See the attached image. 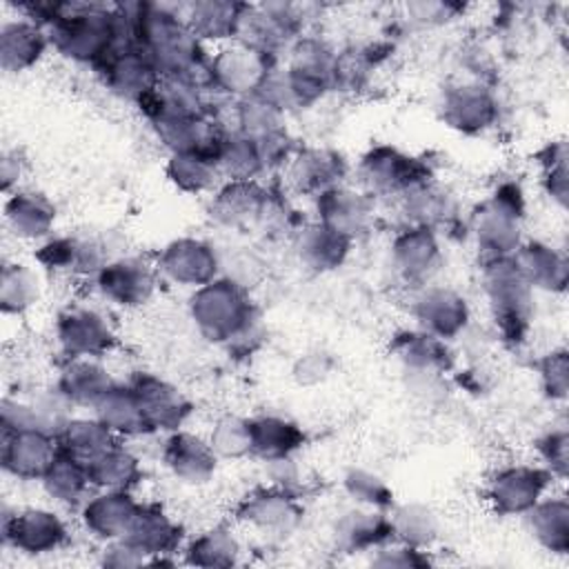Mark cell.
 <instances>
[{"mask_svg": "<svg viewBox=\"0 0 569 569\" xmlns=\"http://www.w3.org/2000/svg\"><path fill=\"white\" fill-rule=\"evenodd\" d=\"M391 353L416 376H442L453 367L447 340L422 329H402L391 338Z\"/></svg>", "mask_w": 569, "mask_h": 569, "instance_id": "30", "label": "cell"}, {"mask_svg": "<svg viewBox=\"0 0 569 569\" xmlns=\"http://www.w3.org/2000/svg\"><path fill=\"white\" fill-rule=\"evenodd\" d=\"M540 385L547 398L565 400L569 391V356L565 349H553L538 362Z\"/></svg>", "mask_w": 569, "mask_h": 569, "instance_id": "52", "label": "cell"}, {"mask_svg": "<svg viewBox=\"0 0 569 569\" xmlns=\"http://www.w3.org/2000/svg\"><path fill=\"white\" fill-rule=\"evenodd\" d=\"M373 567H385V569H413V567H429L431 560L427 556V549H416L402 542L385 545L376 549V556L371 558Z\"/></svg>", "mask_w": 569, "mask_h": 569, "instance_id": "54", "label": "cell"}, {"mask_svg": "<svg viewBox=\"0 0 569 569\" xmlns=\"http://www.w3.org/2000/svg\"><path fill=\"white\" fill-rule=\"evenodd\" d=\"M358 178L365 193L405 196L407 191L429 182V164L391 144L371 147L358 162Z\"/></svg>", "mask_w": 569, "mask_h": 569, "instance_id": "7", "label": "cell"}, {"mask_svg": "<svg viewBox=\"0 0 569 569\" xmlns=\"http://www.w3.org/2000/svg\"><path fill=\"white\" fill-rule=\"evenodd\" d=\"M40 485L53 502L64 507H80L93 489L87 465L62 451L49 467V471L42 476Z\"/></svg>", "mask_w": 569, "mask_h": 569, "instance_id": "42", "label": "cell"}, {"mask_svg": "<svg viewBox=\"0 0 569 569\" xmlns=\"http://www.w3.org/2000/svg\"><path fill=\"white\" fill-rule=\"evenodd\" d=\"M100 562L104 567H113V569H129V567L147 565L149 558L142 551H138L129 540L120 538V540L107 542V547L100 556Z\"/></svg>", "mask_w": 569, "mask_h": 569, "instance_id": "55", "label": "cell"}, {"mask_svg": "<svg viewBox=\"0 0 569 569\" xmlns=\"http://www.w3.org/2000/svg\"><path fill=\"white\" fill-rule=\"evenodd\" d=\"M93 416L104 422L118 438H138L149 431L142 407L127 382H118L93 409Z\"/></svg>", "mask_w": 569, "mask_h": 569, "instance_id": "40", "label": "cell"}, {"mask_svg": "<svg viewBox=\"0 0 569 569\" xmlns=\"http://www.w3.org/2000/svg\"><path fill=\"white\" fill-rule=\"evenodd\" d=\"M513 262L520 276L533 291L562 293L569 280V262L560 249L542 240H527L513 251Z\"/></svg>", "mask_w": 569, "mask_h": 569, "instance_id": "29", "label": "cell"}, {"mask_svg": "<svg viewBox=\"0 0 569 569\" xmlns=\"http://www.w3.org/2000/svg\"><path fill=\"white\" fill-rule=\"evenodd\" d=\"M189 316L202 338L216 345L240 342L251 336L256 307L247 284L224 276L198 289L189 298Z\"/></svg>", "mask_w": 569, "mask_h": 569, "instance_id": "3", "label": "cell"}, {"mask_svg": "<svg viewBox=\"0 0 569 569\" xmlns=\"http://www.w3.org/2000/svg\"><path fill=\"white\" fill-rule=\"evenodd\" d=\"M316 200V220L345 233L347 238H358L365 233L373 218V198L362 189L338 184Z\"/></svg>", "mask_w": 569, "mask_h": 569, "instance_id": "26", "label": "cell"}, {"mask_svg": "<svg viewBox=\"0 0 569 569\" xmlns=\"http://www.w3.org/2000/svg\"><path fill=\"white\" fill-rule=\"evenodd\" d=\"M278 58H271L258 49L240 42L224 44L209 56V80L216 93L229 100H242L256 96L267 76L278 67Z\"/></svg>", "mask_w": 569, "mask_h": 569, "instance_id": "8", "label": "cell"}, {"mask_svg": "<svg viewBox=\"0 0 569 569\" xmlns=\"http://www.w3.org/2000/svg\"><path fill=\"white\" fill-rule=\"evenodd\" d=\"M442 249L438 233L425 227H405L391 242V267L411 287L429 284L440 269Z\"/></svg>", "mask_w": 569, "mask_h": 569, "instance_id": "20", "label": "cell"}, {"mask_svg": "<svg viewBox=\"0 0 569 569\" xmlns=\"http://www.w3.org/2000/svg\"><path fill=\"white\" fill-rule=\"evenodd\" d=\"M525 191L518 182H500L493 193L476 209L471 218V233L478 249L487 258L513 256L522 242Z\"/></svg>", "mask_w": 569, "mask_h": 569, "instance_id": "5", "label": "cell"}, {"mask_svg": "<svg viewBox=\"0 0 569 569\" xmlns=\"http://www.w3.org/2000/svg\"><path fill=\"white\" fill-rule=\"evenodd\" d=\"M542 164V189L560 207H567L569 198V169H567V144L565 140L549 142L540 151Z\"/></svg>", "mask_w": 569, "mask_h": 569, "instance_id": "51", "label": "cell"}, {"mask_svg": "<svg viewBox=\"0 0 569 569\" xmlns=\"http://www.w3.org/2000/svg\"><path fill=\"white\" fill-rule=\"evenodd\" d=\"M351 244H353L351 238H347L345 233L318 220L305 224L296 236L298 260L316 273H327L338 269L347 260Z\"/></svg>", "mask_w": 569, "mask_h": 569, "instance_id": "34", "label": "cell"}, {"mask_svg": "<svg viewBox=\"0 0 569 569\" xmlns=\"http://www.w3.org/2000/svg\"><path fill=\"white\" fill-rule=\"evenodd\" d=\"M289 184L305 196L318 198L320 193L342 184L347 176V162L338 151L325 147L296 149L287 162Z\"/></svg>", "mask_w": 569, "mask_h": 569, "instance_id": "25", "label": "cell"}, {"mask_svg": "<svg viewBox=\"0 0 569 569\" xmlns=\"http://www.w3.org/2000/svg\"><path fill=\"white\" fill-rule=\"evenodd\" d=\"M331 536L336 547L345 553L376 551L387 542H393L389 513L360 505L336 518Z\"/></svg>", "mask_w": 569, "mask_h": 569, "instance_id": "27", "label": "cell"}, {"mask_svg": "<svg viewBox=\"0 0 569 569\" xmlns=\"http://www.w3.org/2000/svg\"><path fill=\"white\" fill-rule=\"evenodd\" d=\"M104 87L122 100L140 104L158 84L160 73L138 47H118L100 64Z\"/></svg>", "mask_w": 569, "mask_h": 569, "instance_id": "21", "label": "cell"}, {"mask_svg": "<svg viewBox=\"0 0 569 569\" xmlns=\"http://www.w3.org/2000/svg\"><path fill=\"white\" fill-rule=\"evenodd\" d=\"M51 47L71 62L98 64L118 47L113 4L58 2L47 27Z\"/></svg>", "mask_w": 569, "mask_h": 569, "instance_id": "2", "label": "cell"}, {"mask_svg": "<svg viewBox=\"0 0 569 569\" xmlns=\"http://www.w3.org/2000/svg\"><path fill=\"white\" fill-rule=\"evenodd\" d=\"M2 545L27 556H44L58 551L69 540L67 522L47 507L9 509L2 505L0 518Z\"/></svg>", "mask_w": 569, "mask_h": 569, "instance_id": "9", "label": "cell"}, {"mask_svg": "<svg viewBox=\"0 0 569 569\" xmlns=\"http://www.w3.org/2000/svg\"><path fill=\"white\" fill-rule=\"evenodd\" d=\"M0 176H2V189H4V193H11V189L18 184V180H20V176H22V160L18 158V151H7V153L2 156Z\"/></svg>", "mask_w": 569, "mask_h": 569, "instance_id": "57", "label": "cell"}, {"mask_svg": "<svg viewBox=\"0 0 569 569\" xmlns=\"http://www.w3.org/2000/svg\"><path fill=\"white\" fill-rule=\"evenodd\" d=\"M244 7V2L231 0H198L182 4V13L200 42H233Z\"/></svg>", "mask_w": 569, "mask_h": 569, "instance_id": "35", "label": "cell"}, {"mask_svg": "<svg viewBox=\"0 0 569 569\" xmlns=\"http://www.w3.org/2000/svg\"><path fill=\"white\" fill-rule=\"evenodd\" d=\"M40 300L38 273L24 262H4L0 273V309L4 316H22Z\"/></svg>", "mask_w": 569, "mask_h": 569, "instance_id": "48", "label": "cell"}, {"mask_svg": "<svg viewBox=\"0 0 569 569\" xmlns=\"http://www.w3.org/2000/svg\"><path fill=\"white\" fill-rule=\"evenodd\" d=\"M442 122L465 136H478L498 120V100L480 82H458L442 91L438 104Z\"/></svg>", "mask_w": 569, "mask_h": 569, "instance_id": "16", "label": "cell"}, {"mask_svg": "<svg viewBox=\"0 0 569 569\" xmlns=\"http://www.w3.org/2000/svg\"><path fill=\"white\" fill-rule=\"evenodd\" d=\"M127 385L133 389L142 407L149 431L171 433L182 429L191 413V402L176 385L149 371H136Z\"/></svg>", "mask_w": 569, "mask_h": 569, "instance_id": "19", "label": "cell"}, {"mask_svg": "<svg viewBox=\"0 0 569 569\" xmlns=\"http://www.w3.org/2000/svg\"><path fill=\"white\" fill-rule=\"evenodd\" d=\"M124 540L142 551L149 562H162V556L182 547V529L160 505L142 502Z\"/></svg>", "mask_w": 569, "mask_h": 569, "instance_id": "31", "label": "cell"}, {"mask_svg": "<svg viewBox=\"0 0 569 569\" xmlns=\"http://www.w3.org/2000/svg\"><path fill=\"white\" fill-rule=\"evenodd\" d=\"M287 67L320 82L329 91L333 89L338 51H333L325 40L313 36H300L287 51Z\"/></svg>", "mask_w": 569, "mask_h": 569, "instance_id": "47", "label": "cell"}, {"mask_svg": "<svg viewBox=\"0 0 569 569\" xmlns=\"http://www.w3.org/2000/svg\"><path fill=\"white\" fill-rule=\"evenodd\" d=\"M116 385L118 382L100 358H67L56 380V389L67 402L82 409H96Z\"/></svg>", "mask_w": 569, "mask_h": 569, "instance_id": "28", "label": "cell"}, {"mask_svg": "<svg viewBox=\"0 0 569 569\" xmlns=\"http://www.w3.org/2000/svg\"><path fill=\"white\" fill-rule=\"evenodd\" d=\"M58 445L60 451L80 460L82 465H89L100 453H104L111 445H116L120 438L96 416H71L58 431Z\"/></svg>", "mask_w": 569, "mask_h": 569, "instance_id": "38", "label": "cell"}, {"mask_svg": "<svg viewBox=\"0 0 569 569\" xmlns=\"http://www.w3.org/2000/svg\"><path fill=\"white\" fill-rule=\"evenodd\" d=\"M56 340L67 358H102L116 333L104 313L91 307H69L56 320Z\"/></svg>", "mask_w": 569, "mask_h": 569, "instance_id": "17", "label": "cell"}, {"mask_svg": "<svg viewBox=\"0 0 569 569\" xmlns=\"http://www.w3.org/2000/svg\"><path fill=\"white\" fill-rule=\"evenodd\" d=\"M182 553L184 562L193 567H231L238 562L240 542L229 527L216 525L191 538Z\"/></svg>", "mask_w": 569, "mask_h": 569, "instance_id": "46", "label": "cell"}, {"mask_svg": "<svg viewBox=\"0 0 569 569\" xmlns=\"http://www.w3.org/2000/svg\"><path fill=\"white\" fill-rule=\"evenodd\" d=\"M553 480L542 465H507L491 476L487 500L500 516H522L547 496Z\"/></svg>", "mask_w": 569, "mask_h": 569, "instance_id": "11", "label": "cell"}, {"mask_svg": "<svg viewBox=\"0 0 569 569\" xmlns=\"http://www.w3.org/2000/svg\"><path fill=\"white\" fill-rule=\"evenodd\" d=\"M93 489L131 491L142 480L140 458L120 440L87 465Z\"/></svg>", "mask_w": 569, "mask_h": 569, "instance_id": "41", "label": "cell"}, {"mask_svg": "<svg viewBox=\"0 0 569 569\" xmlns=\"http://www.w3.org/2000/svg\"><path fill=\"white\" fill-rule=\"evenodd\" d=\"M411 316L418 329L442 340L458 338L471 318L467 298L445 284H422L411 298Z\"/></svg>", "mask_w": 569, "mask_h": 569, "instance_id": "12", "label": "cell"}, {"mask_svg": "<svg viewBox=\"0 0 569 569\" xmlns=\"http://www.w3.org/2000/svg\"><path fill=\"white\" fill-rule=\"evenodd\" d=\"M216 162L224 180H258V176L267 171L258 142L238 131L224 133Z\"/></svg>", "mask_w": 569, "mask_h": 569, "instance_id": "45", "label": "cell"}, {"mask_svg": "<svg viewBox=\"0 0 569 569\" xmlns=\"http://www.w3.org/2000/svg\"><path fill=\"white\" fill-rule=\"evenodd\" d=\"M531 538L551 553L569 551V502L565 496H542L522 513Z\"/></svg>", "mask_w": 569, "mask_h": 569, "instance_id": "37", "label": "cell"}, {"mask_svg": "<svg viewBox=\"0 0 569 569\" xmlns=\"http://www.w3.org/2000/svg\"><path fill=\"white\" fill-rule=\"evenodd\" d=\"M136 47L160 76H187L211 87L209 56L187 24L182 4L138 2Z\"/></svg>", "mask_w": 569, "mask_h": 569, "instance_id": "1", "label": "cell"}, {"mask_svg": "<svg viewBox=\"0 0 569 569\" xmlns=\"http://www.w3.org/2000/svg\"><path fill=\"white\" fill-rule=\"evenodd\" d=\"M389 520H391L393 540L416 549H429L440 536L438 513L422 502L393 505Z\"/></svg>", "mask_w": 569, "mask_h": 569, "instance_id": "44", "label": "cell"}, {"mask_svg": "<svg viewBox=\"0 0 569 569\" xmlns=\"http://www.w3.org/2000/svg\"><path fill=\"white\" fill-rule=\"evenodd\" d=\"M482 287L500 338L518 347L527 340L533 316V289L520 276L511 256L482 262Z\"/></svg>", "mask_w": 569, "mask_h": 569, "instance_id": "4", "label": "cell"}, {"mask_svg": "<svg viewBox=\"0 0 569 569\" xmlns=\"http://www.w3.org/2000/svg\"><path fill=\"white\" fill-rule=\"evenodd\" d=\"M140 505L142 502H138L131 491L96 489V493L80 505V522L102 542L120 540L129 533Z\"/></svg>", "mask_w": 569, "mask_h": 569, "instance_id": "22", "label": "cell"}, {"mask_svg": "<svg viewBox=\"0 0 569 569\" xmlns=\"http://www.w3.org/2000/svg\"><path fill=\"white\" fill-rule=\"evenodd\" d=\"M538 456H540V465L545 469H549V473L558 480H565L567 476V465H569V436L565 427H556L549 429L547 433H542L536 442Z\"/></svg>", "mask_w": 569, "mask_h": 569, "instance_id": "53", "label": "cell"}, {"mask_svg": "<svg viewBox=\"0 0 569 569\" xmlns=\"http://www.w3.org/2000/svg\"><path fill=\"white\" fill-rule=\"evenodd\" d=\"M305 29V9L291 2H262L247 4L240 29L233 42L258 49L271 58H278L282 51L302 36Z\"/></svg>", "mask_w": 569, "mask_h": 569, "instance_id": "6", "label": "cell"}, {"mask_svg": "<svg viewBox=\"0 0 569 569\" xmlns=\"http://www.w3.org/2000/svg\"><path fill=\"white\" fill-rule=\"evenodd\" d=\"M4 224L18 240L42 242L53 231L56 207L40 191L16 189L4 200Z\"/></svg>", "mask_w": 569, "mask_h": 569, "instance_id": "33", "label": "cell"}, {"mask_svg": "<svg viewBox=\"0 0 569 569\" xmlns=\"http://www.w3.org/2000/svg\"><path fill=\"white\" fill-rule=\"evenodd\" d=\"M342 487L347 496L360 507L378 511H389L393 507L391 487L369 469H349L342 478Z\"/></svg>", "mask_w": 569, "mask_h": 569, "instance_id": "50", "label": "cell"}, {"mask_svg": "<svg viewBox=\"0 0 569 569\" xmlns=\"http://www.w3.org/2000/svg\"><path fill=\"white\" fill-rule=\"evenodd\" d=\"M51 47L47 29L29 18H9L0 24V67L7 73H22L38 64Z\"/></svg>", "mask_w": 569, "mask_h": 569, "instance_id": "32", "label": "cell"}, {"mask_svg": "<svg viewBox=\"0 0 569 569\" xmlns=\"http://www.w3.org/2000/svg\"><path fill=\"white\" fill-rule=\"evenodd\" d=\"M236 516L240 522L264 536L284 538L300 527L305 507L300 502L298 491L269 485L247 493L240 500Z\"/></svg>", "mask_w": 569, "mask_h": 569, "instance_id": "10", "label": "cell"}, {"mask_svg": "<svg viewBox=\"0 0 569 569\" xmlns=\"http://www.w3.org/2000/svg\"><path fill=\"white\" fill-rule=\"evenodd\" d=\"M156 273L158 269L151 267L147 260L136 256L111 258L104 267L93 276L98 293L118 307L136 309L151 300L156 293Z\"/></svg>", "mask_w": 569, "mask_h": 569, "instance_id": "15", "label": "cell"}, {"mask_svg": "<svg viewBox=\"0 0 569 569\" xmlns=\"http://www.w3.org/2000/svg\"><path fill=\"white\" fill-rule=\"evenodd\" d=\"M33 258L47 271L91 278L109 260L98 240L80 236H49L36 247Z\"/></svg>", "mask_w": 569, "mask_h": 569, "instance_id": "23", "label": "cell"}, {"mask_svg": "<svg viewBox=\"0 0 569 569\" xmlns=\"http://www.w3.org/2000/svg\"><path fill=\"white\" fill-rule=\"evenodd\" d=\"M207 440L220 460L247 458L251 456V422L249 418L224 413L213 422Z\"/></svg>", "mask_w": 569, "mask_h": 569, "instance_id": "49", "label": "cell"}, {"mask_svg": "<svg viewBox=\"0 0 569 569\" xmlns=\"http://www.w3.org/2000/svg\"><path fill=\"white\" fill-rule=\"evenodd\" d=\"M251 422V456L262 462L291 458L302 449L307 436L302 427L284 416L264 413L249 418Z\"/></svg>", "mask_w": 569, "mask_h": 569, "instance_id": "36", "label": "cell"}, {"mask_svg": "<svg viewBox=\"0 0 569 569\" xmlns=\"http://www.w3.org/2000/svg\"><path fill=\"white\" fill-rule=\"evenodd\" d=\"M402 213L409 227H425L440 233V229L456 220V202L445 189L425 182L402 196Z\"/></svg>", "mask_w": 569, "mask_h": 569, "instance_id": "39", "label": "cell"}, {"mask_svg": "<svg viewBox=\"0 0 569 569\" xmlns=\"http://www.w3.org/2000/svg\"><path fill=\"white\" fill-rule=\"evenodd\" d=\"M331 371V360L329 356L320 353V351H313V353H305L296 367H293V376L298 382H305V385H311V382H318L322 378H327V373Z\"/></svg>", "mask_w": 569, "mask_h": 569, "instance_id": "56", "label": "cell"}, {"mask_svg": "<svg viewBox=\"0 0 569 569\" xmlns=\"http://www.w3.org/2000/svg\"><path fill=\"white\" fill-rule=\"evenodd\" d=\"M156 269L173 284L198 289L218 278L220 256L207 240L184 236L162 247Z\"/></svg>", "mask_w": 569, "mask_h": 569, "instance_id": "14", "label": "cell"}, {"mask_svg": "<svg viewBox=\"0 0 569 569\" xmlns=\"http://www.w3.org/2000/svg\"><path fill=\"white\" fill-rule=\"evenodd\" d=\"M164 171H167L169 182L184 193L216 191L222 180L216 158L209 153H198V151L171 153Z\"/></svg>", "mask_w": 569, "mask_h": 569, "instance_id": "43", "label": "cell"}, {"mask_svg": "<svg viewBox=\"0 0 569 569\" xmlns=\"http://www.w3.org/2000/svg\"><path fill=\"white\" fill-rule=\"evenodd\" d=\"M218 456L207 438L176 429L162 445V462L173 478L184 485H204L218 469Z\"/></svg>", "mask_w": 569, "mask_h": 569, "instance_id": "24", "label": "cell"}, {"mask_svg": "<svg viewBox=\"0 0 569 569\" xmlns=\"http://www.w3.org/2000/svg\"><path fill=\"white\" fill-rule=\"evenodd\" d=\"M269 213L271 198L258 180H224L209 200V216L227 229H251Z\"/></svg>", "mask_w": 569, "mask_h": 569, "instance_id": "18", "label": "cell"}, {"mask_svg": "<svg viewBox=\"0 0 569 569\" xmlns=\"http://www.w3.org/2000/svg\"><path fill=\"white\" fill-rule=\"evenodd\" d=\"M60 456L58 438L40 429H0V462L18 480H42Z\"/></svg>", "mask_w": 569, "mask_h": 569, "instance_id": "13", "label": "cell"}]
</instances>
